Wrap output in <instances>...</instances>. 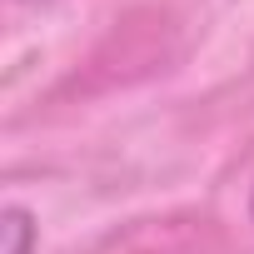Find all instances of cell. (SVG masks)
Here are the masks:
<instances>
[{
    "mask_svg": "<svg viewBox=\"0 0 254 254\" xmlns=\"http://www.w3.org/2000/svg\"><path fill=\"white\" fill-rule=\"evenodd\" d=\"M249 209H254V199H249Z\"/></svg>",
    "mask_w": 254,
    "mask_h": 254,
    "instance_id": "7a4b0ae2",
    "label": "cell"
},
{
    "mask_svg": "<svg viewBox=\"0 0 254 254\" xmlns=\"http://www.w3.org/2000/svg\"><path fill=\"white\" fill-rule=\"evenodd\" d=\"M5 254H30V244H35V224H30V214L25 209H5Z\"/></svg>",
    "mask_w": 254,
    "mask_h": 254,
    "instance_id": "6da1fadb",
    "label": "cell"
}]
</instances>
